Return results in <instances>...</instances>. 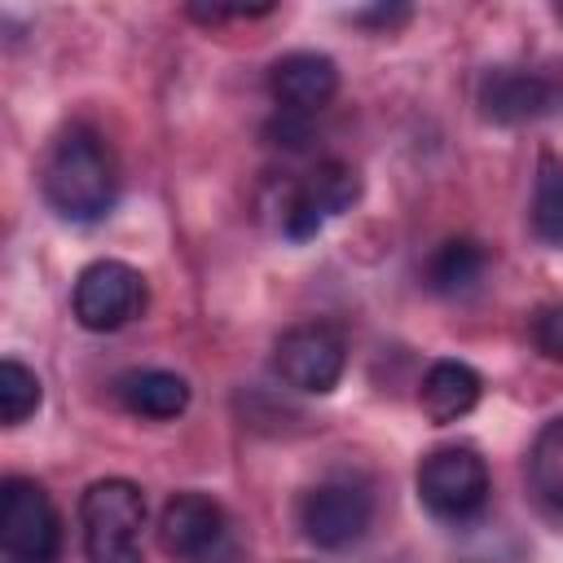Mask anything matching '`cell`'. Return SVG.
I'll return each instance as SVG.
<instances>
[{"label":"cell","instance_id":"6da1fadb","mask_svg":"<svg viewBox=\"0 0 563 563\" xmlns=\"http://www.w3.org/2000/svg\"><path fill=\"white\" fill-rule=\"evenodd\" d=\"M40 185H44L48 207L62 220L92 224V220H101L114 207L119 167H114L110 145L97 132L70 128V132H62L53 141V150L44 158V172H40Z\"/></svg>","mask_w":563,"mask_h":563},{"label":"cell","instance_id":"7a4b0ae2","mask_svg":"<svg viewBox=\"0 0 563 563\" xmlns=\"http://www.w3.org/2000/svg\"><path fill=\"white\" fill-rule=\"evenodd\" d=\"M79 528L88 563H145V493L132 479H97L79 497Z\"/></svg>","mask_w":563,"mask_h":563},{"label":"cell","instance_id":"3957f363","mask_svg":"<svg viewBox=\"0 0 563 563\" xmlns=\"http://www.w3.org/2000/svg\"><path fill=\"white\" fill-rule=\"evenodd\" d=\"M0 550L4 563H57L62 519L44 484L9 475L0 488Z\"/></svg>","mask_w":563,"mask_h":563},{"label":"cell","instance_id":"277c9868","mask_svg":"<svg viewBox=\"0 0 563 563\" xmlns=\"http://www.w3.org/2000/svg\"><path fill=\"white\" fill-rule=\"evenodd\" d=\"M158 541L180 563H233L238 537L220 501L207 493H176L158 515Z\"/></svg>","mask_w":563,"mask_h":563},{"label":"cell","instance_id":"5b68a950","mask_svg":"<svg viewBox=\"0 0 563 563\" xmlns=\"http://www.w3.org/2000/svg\"><path fill=\"white\" fill-rule=\"evenodd\" d=\"M488 466L471 444H444L431 449L418 466V497L435 519H471L488 501Z\"/></svg>","mask_w":563,"mask_h":563},{"label":"cell","instance_id":"8992f818","mask_svg":"<svg viewBox=\"0 0 563 563\" xmlns=\"http://www.w3.org/2000/svg\"><path fill=\"white\" fill-rule=\"evenodd\" d=\"M374 519V493L361 479L334 475L303 493L299 501V528L317 550H347L369 532Z\"/></svg>","mask_w":563,"mask_h":563},{"label":"cell","instance_id":"52a82bcc","mask_svg":"<svg viewBox=\"0 0 563 563\" xmlns=\"http://www.w3.org/2000/svg\"><path fill=\"white\" fill-rule=\"evenodd\" d=\"M273 369L286 387L308 391V396H325L339 387V378L347 369V343L325 321L290 325L273 347Z\"/></svg>","mask_w":563,"mask_h":563},{"label":"cell","instance_id":"ba28073f","mask_svg":"<svg viewBox=\"0 0 563 563\" xmlns=\"http://www.w3.org/2000/svg\"><path fill=\"white\" fill-rule=\"evenodd\" d=\"M75 321L92 334H110L128 325L145 308V277L123 260H92L70 290Z\"/></svg>","mask_w":563,"mask_h":563},{"label":"cell","instance_id":"9c48e42d","mask_svg":"<svg viewBox=\"0 0 563 563\" xmlns=\"http://www.w3.org/2000/svg\"><path fill=\"white\" fill-rule=\"evenodd\" d=\"M563 84L532 66H493L479 79V110L493 123H532L559 110Z\"/></svg>","mask_w":563,"mask_h":563},{"label":"cell","instance_id":"30bf717a","mask_svg":"<svg viewBox=\"0 0 563 563\" xmlns=\"http://www.w3.org/2000/svg\"><path fill=\"white\" fill-rule=\"evenodd\" d=\"M356 198H361V176L347 163H321L290 194V202L282 211V229H286V238L308 242V238H317L325 229V220L343 216Z\"/></svg>","mask_w":563,"mask_h":563},{"label":"cell","instance_id":"8fae6325","mask_svg":"<svg viewBox=\"0 0 563 563\" xmlns=\"http://www.w3.org/2000/svg\"><path fill=\"white\" fill-rule=\"evenodd\" d=\"M268 88H273V101L282 106V114H317L334 101L339 92V66L334 57L325 53H286L273 62L268 70Z\"/></svg>","mask_w":563,"mask_h":563},{"label":"cell","instance_id":"7c38bea8","mask_svg":"<svg viewBox=\"0 0 563 563\" xmlns=\"http://www.w3.org/2000/svg\"><path fill=\"white\" fill-rule=\"evenodd\" d=\"M479 391H484V378H479L475 365H466V361H435L422 374L418 405H422V413L435 427H449V422L466 418L479 405Z\"/></svg>","mask_w":563,"mask_h":563},{"label":"cell","instance_id":"4fadbf2b","mask_svg":"<svg viewBox=\"0 0 563 563\" xmlns=\"http://www.w3.org/2000/svg\"><path fill=\"white\" fill-rule=\"evenodd\" d=\"M119 400L141 413V418H154V422H167L176 413H185L189 405V383L172 369H132L119 378Z\"/></svg>","mask_w":563,"mask_h":563},{"label":"cell","instance_id":"5bb4252c","mask_svg":"<svg viewBox=\"0 0 563 563\" xmlns=\"http://www.w3.org/2000/svg\"><path fill=\"white\" fill-rule=\"evenodd\" d=\"M484 268H488V255H484L479 242H471V238H449V242H440L435 255L427 260V282H431V290H440V295H462V290H471V286L484 277Z\"/></svg>","mask_w":563,"mask_h":563},{"label":"cell","instance_id":"9a60e30c","mask_svg":"<svg viewBox=\"0 0 563 563\" xmlns=\"http://www.w3.org/2000/svg\"><path fill=\"white\" fill-rule=\"evenodd\" d=\"M528 475H532V488L537 497L563 515V418L545 422L528 449Z\"/></svg>","mask_w":563,"mask_h":563},{"label":"cell","instance_id":"2e32d148","mask_svg":"<svg viewBox=\"0 0 563 563\" xmlns=\"http://www.w3.org/2000/svg\"><path fill=\"white\" fill-rule=\"evenodd\" d=\"M532 233L545 246H563V158L545 154L532 189Z\"/></svg>","mask_w":563,"mask_h":563},{"label":"cell","instance_id":"e0dca14e","mask_svg":"<svg viewBox=\"0 0 563 563\" xmlns=\"http://www.w3.org/2000/svg\"><path fill=\"white\" fill-rule=\"evenodd\" d=\"M40 400H44V387H40L35 369H26L22 361L4 356L0 361V418H4V427L26 422L40 409Z\"/></svg>","mask_w":563,"mask_h":563},{"label":"cell","instance_id":"ac0fdd59","mask_svg":"<svg viewBox=\"0 0 563 563\" xmlns=\"http://www.w3.org/2000/svg\"><path fill=\"white\" fill-rule=\"evenodd\" d=\"M532 339L550 361H563V303H550L532 317Z\"/></svg>","mask_w":563,"mask_h":563},{"label":"cell","instance_id":"d6986e66","mask_svg":"<svg viewBox=\"0 0 563 563\" xmlns=\"http://www.w3.org/2000/svg\"><path fill=\"white\" fill-rule=\"evenodd\" d=\"M356 22H374V26H400V22H409V9L405 4H378V9H356L352 13Z\"/></svg>","mask_w":563,"mask_h":563},{"label":"cell","instance_id":"ffe728a7","mask_svg":"<svg viewBox=\"0 0 563 563\" xmlns=\"http://www.w3.org/2000/svg\"><path fill=\"white\" fill-rule=\"evenodd\" d=\"M559 18H563V4H559Z\"/></svg>","mask_w":563,"mask_h":563}]
</instances>
